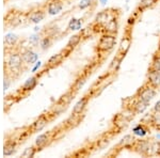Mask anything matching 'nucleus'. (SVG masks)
<instances>
[{
  "label": "nucleus",
  "mask_w": 160,
  "mask_h": 158,
  "mask_svg": "<svg viewBox=\"0 0 160 158\" xmlns=\"http://www.w3.org/2000/svg\"><path fill=\"white\" fill-rule=\"evenodd\" d=\"M25 20V11H22L17 8H12V9L8 10L6 15L3 16V26L6 29L17 28L20 25H22Z\"/></svg>",
  "instance_id": "obj_1"
},
{
  "label": "nucleus",
  "mask_w": 160,
  "mask_h": 158,
  "mask_svg": "<svg viewBox=\"0 0 160 158\" xmlns=\"http://www.w3.org/2000/svg\"><path fill=\"white\" fill-rule=\"evenodd\" d=\"M57 116H58V115L53 112V111L51 110V109L49 111H47L46 113H43V115L38 116L37 120L33 122V123L31 124L30 126H27L28 133H29V135L31 136V135H32L33 133L41 131L46 125H47L48 123H49L51 120H53V119L57 118Z\"/></svg>",
  "instance_id": "obj_2"
},
{
  "label": "nucleus",
  "mask_w": 160,
  "mask_h": 158,
  "mask_svg": "<svg viewBox=\"0 0 160 158\" xmlns=\"http://www.w3.org/2000/svg\"><path fill=\"white\" fill-rule=\"evenodd\" d=\"M47 14V4H42L40 7H34L29 11H25L26 20L30 24H38L43 20Z\"/></svg>",
  "instance_id": "obj_3"
},
{
  "label": "nucleus",
  "mask_w": 160,
  "mask_h": 158,
  "mask_svg": "<svg viewBox=\"0 0 160 158\" xmlns=\"http://www.w3.org/2000/svg\"><path fill=\"white\" fill-rule=\"evenodd\" d=\"M117 42V38L114 34H110V33H104L102 38H100L98 44H97V50L102 53V51H109L111 50L115 45Z\"/></svg>",
  "instance_id": "obj_4"
},
{
  "label": "nucleus",
  "mask_w": 160,
  "mask_h": 158,
  "mask_svg": "<svg viewBox=\"0 0 160 158\" xmlns=\"http://www.w3.org/2000/svg\"><path fill=\"white\" fill-rule=\"evenodd\" d=\"M156 93H157L156 88L153 87L151 84L148 82V84H144L143 87L139 89L137 95H138L139 99L144 100V102H146V103H149L155 96H156Z\"/></svg>",
  "instance_id": "obj_5"
},
{
  "label": "nucleus",
  "mask_w": 160,
  "mask_h": 158,
  "mask_svg": "<svg viewBox=\"0 0 160 158\" xmlns=\"http://www.w3.org/2000/svg\"><path fill=\"white\" fill-rule=\"evenodd\" d=\"M20 54H22V61H24V64L29 69L31 64H33L37 60L38 56L34 51L32 50L30 47H28L27 45H24L20 49Z\"/></svg>",
  "instance_id": "obj_6"
},
{
  "label": "nucleus",
  "mask_w": 160,
  "mask_h": 158,
  "mask_svg": "<svg viewBox=\"0 0 160 158\" xmlns=\"http://www.w3.org/2000/svg\"><path fill=\"white\" fill-rule=\"evenodd\" d=\"M47 12L51 15L58 14L62 11L64 7V0H47Z\"/></svg>",
  "instance_id": "obj_7"
},
{
  "label": "nucleus",
  "mask_w": 160,
  "mask_h": 158,
  "mask_svg": "<svg viewBox=\"0 0 160 158\" xmlns=\"http://www.w3.org/2000/svg\"><path fill=\"white\" fill-rule=\"evenodd\" d=\"M148 84H151L153 87L158 89L160 87V72L154 69L153 67H149L148 73Z\"/></svg>",
  "instance_id": "obj_8"
},
{
  "label": "nucleus",
  "mask_w": 160,
  "mask_h": 158,
  "mask_svg": "<svg viewBox=\"0 0 160 158\" xmlns=\"http://www.w3.org/2000/svg\"><path fill=\"white\" fill-rule=\"evenodd\" d=\"M88 103H89V97L88 96L81 97L78 102L76 103V105L74 106L72 113H73V115H80V113H83L84 109H86V107L88 106Z\"/></svg>",
  "instance_id": "obj_9"
},
{
  "label": "nucleus",
  "mask_w": 160,
  "mask_h": 158,
  "mask_svg": "<svg viewBox=\"0 0 160 158\" xmlns=\"http://www.w3.org/2000/svg\"><path fill=\"white\" fill-rule=\"evenodd\" d=\"M64 59H65V57H64L63 54L60 51V53H58V54H56V55H53L52 57H50L49 60H48L47 63H46V65L49 67L50 69H52L58 65H60Z\"/></svg>",
  "instance_id": "obj_10"
},
{
  "label": "nucleus",
  "mask_w": 160,
  "mask_h": 158,
  "mask_svg": "<svg viewBox=\"0 0 160 158\" xmlns=\"http://www.w3.org/2000/svg\"><path fill=\"white\" fill-rule=\"evenodd\" d=\"M112 18H113V16H111L109 11H102L96 16V18H95V23H96V24H100V25L105 26L108 22H109V20H111Z\"/></svg>",
  "instance_id": "obj_11"
},
{
  "label": "nucleus",
  "mask_w": 160,
  "mask_h": 158,
  "mask_svg": "<svg viewBox=\"0 0 160 158\" xmlns=\"http://www.w3.org/2000/svg\"><path fill=\"white\" fill-rule=\"evenodd\" d=\"M131 45V38L130 37H125L123 38V40L121 41V44H120V48H118V55H122V56H125V54L128 51Z\"/></svg>",
  "instance_id": "obj_12"
},
{
  "label": "nucleus",
  "mask_w": 160,
  "mask_h": 158,
  "mask_svg": "<svg viewBox=\"0 0 160 158\" xmlns=\"http://www.w3.org/2000/svg\"><path fill=\"white\" fill-rule=\"evenodd\" d=\"M105 33H110V34H114L118 31V20L117 18H112L107 23L105 26Z\"/></svg>",
  "instance_id": "obj_13"
},
{
  "label": "nucleus",
  "mask_w": 160,
  "mask_h": 158,
  "mask_svg": "<svg viewBox=\"0 0 160 158\" xmlns=\"http://www.w3.org/2000/svg\"><path fill=\"white\" fill-rule=\"evenodd\" d=\"M136 113L137 112H136L135 109H133L132 107H130V106H126V107L122 110V112L118 113V115H122L123 118L126 119L127 121H130V120H132V119H133V116H135Z\"/></svg>",
  "instance_id": "obj_14"
},
{
  "label": "nucleus",
  "mask_w": 160,
  "mask_h": 158,
  "mask_svg": "<svg viewBox=\"0 0 160 158\" xmlns=\"http://www.w3.org/2000/svg\"><path fill=\"white\" fill-rule=\"evenodd\" d=\"M81 38H82L81 33H78V34L73 35V37L69 38V41H68V45H66V47L69 48L71 50H74V48H75V47H77V45H78V44L80 43Z\"/></svg>",
  "instance_id": "obj_15"
},
{
  "label": "nucleus",
  "mask_w": 160,
  "mask_h": 158,
  "mask_svg": "<svg viewBox=\"0 0 160 158\" xmlns=\"http://www.w3.org/2000/svg\"><path fill=\"white\" fill-rule=\"evenodd\" d=\"M148 103L144 102V100H141V99H138L132 105V108L135 109V111L137 113H141V112H143L146 108H148Z\"/></svg>",
  "instance_id": "obj_16"
},
{
  "label": "nucleus",
  "mask_w": 160,
  "mask_h": 158,
  "mask_svg": "<svg viewBox=\"0 0 160 158\" xmlns=\"http://www.w3.org/2000/svg\"><path fill=\"white\" fill-rule=\"evenodd\" d=\"M157 2V0H141L139 2V6H138V9L140 11H144L146 9H151L155 6V3Z\"/></svg>",
  "instance_id": "obj_17"
},
{
  "label": "nucleus",
  "mask_w": 160,
  "mask_h": 158,
  "mask_svg": "<svg viewBox=\"0 0 160 158\" xmlns=\"http://www.w3.org/2000/svg\"><path fill=\"white\" fill-rule=\"evenodd\" d=\"M128 124H129V121H127L126 119H124L123 116L120 115L117 116V119H115V121H114V125L117 126L118 129L126 128L128 126Z\"/></svg>",
  "instance_id": "obj_18"
},
{
  "label": "nucleus",
  "mask_w": 160,
  "mask_h": 158,
  "mask_svg": "<svg viewBox=\"0 0 160 158\" xmlns=\"http://www.w3.org/2000/svg\"><path fill=\"white\" fill-rule=\"evenodd\" d=\"M136 142V139L133 138L132 136H130V135H128V136L124 137L122 139V141L120 142V145L121 146H129V145H132V144H135Z\"/></svg>",
  "instance_id": "obj_19"
},
{
  "label": "nucleus",
  "mask_w": 160,
  "mask_h": 158,
  "mask_svg": "<svg viewBox=\"0 0 160 158\" xmlns=\"http://www.w3.org/2000/svg\"><path fill=\"white\" fill-rule=\"evenodd\" d=\"M148 155H160V142L156 141L151 143Z\"/></svg>",
  "instance_id": "obj_20"
},
{
  "label": "nucleus",
  "mask_w": 160,
  "mask_h": 158,
  "mask_svg": "<svg viewBox=\"0 0 160 158\" xmlns=\"http://www.w3.org/2000/svg\"><path fill=\"white\" fill-rule=\"evenodd\" d=\"M151 67H153L154 69L160 72V53L156 54V55L153 57V61H152Z\"/></svg>",
  "instance_id": "obj_21"
},
{
  "label": "nucleus",
  "mask_w": 160,
  "mask_h": 158,
  "mask_svg": "<svg viewBox=\"0 0 160 158\" xmlns=\"http://www.w3.org/2000/svg\"><path fill=\"white\" fill-rule=\"evenodd\" d=\"M37 150L34 149V146H30V147H28V149H26L24 153L22 154V157H33L35 154H37Z\"/></svg>",
  "instance_id": "obj_22"
},
{
  "label": "nucleus",
  "mask_w": 160,
  "mask_h": 158,
  "mask_svg": "<svg viewBox=\"0 0 160 158\" xmlns=\"http://www.w3.org/2000/svg\"><path fill=\"white\" fill-rule=\"evenodd\" d=\"M154 110L155 111H159V112H160V100L156 103V105H155V107H154Z\"/></svg>",
  "instance_id": "obj_23"
},
{
  "label": "nucleus",
  "mask_w": 160,
  "mask_h": 158,
  "mask_svg": "<svg viewBox=\"0 0 160 158\" xmlns=\"http://www.w3.org/2000/svg\"><path fill=\"white\" fill-rule=\"evenodd\" d=\"M9 1H10V0H3V3H4V4H7Z\"/></svg>",
  "instance_id": "obj_24"
},
{
  "label": "nucleus",
  "mask_w": 160,
  "mask_h": 158,
  "mask_svg": "<svg viewBox=\"0 0 160 158\" xmlns=\"http://www.w3.org/2000/svg\"><path fill=\"white\" fill-rule=\"evenodd\" d=\"M158 53H160V45H159V48H158Z\"/></svg>",
  "instance_id": "obj_25"
},
{
  "label": "nucleus",
  "mask_w": 160,
  "mask_h": 158,
  "mask_svg": "<svg viewBox=\"0 0 160 158\" xmlns=\"http://www.w3.org/2000/svg\"><path fill=\"white\" fill-rule=\"evenodd\" d=\"M159 45H160V40H159Z\"/></svg>",
  "instance_id": "obj_26"
}]
</instances>
